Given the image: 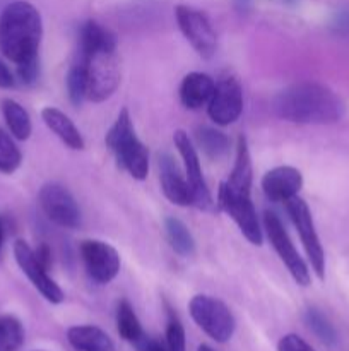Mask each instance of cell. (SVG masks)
Segmentation results:
<instances>
[{
  "mask_svg": "<svg viewBox=\"0 0 349 351\" xmlns=\"http://www.w3.org/2000/svg\"><path fill=\"white\" fill-rule=\"evenodd\" d=\"M2 113L10 134H12L17 141L29 139L33 125H31L29 113L24 110L23 105H19V103L14 101V99H3Z\"/></svg>",
  "mask_w": 349,
  "mask_h": 351,
  "instance_id": "obj_23",
  "label": "cell"
},
{
  "mask_svg": "<svg viewBox=\"0 0 349 351\" xmlns=\"http://www.w3.org/2000/svg\"><path fill=\"white\" fill-rule=\"evenodd\" d=\"M164 235L171 249L181 257H190L195 252V240L188 226L174 216L164 219Z\"/></svg>",
  "mask_w": 349,
  "mask_h": 351,
  "instance_id": "obj_22",
  "label": "cell"
},
{
  "mask_svg": "<svg viewBox=\"0 0 349 351\" xmlns=\"http://www.w3.org/2000/svg\"><path fill=\"white\" fill-rule=\"evenodd\" d=\"M173 141L181 160H183V173L185 178H187L188 189H190L192 206H195L197 209H202V211H212L216 202L212 199L211 191H209L204 173H202L201 160H198V153L195 149L194 143H192L190 137H188V134L185 130H177L173 136Z\"/></svg>",
  "mask_w": 349,
  "mask_h": 351,
  "instance_id": "obj_8",
  "label": "cell"
},
{
  "mask_svg": "<svg viewBox=\"0 0 349 351\" xmlns=\"http://www.w3.org/2000/svg\"><path fill=\"white\" fill-rule=\"evenodd\" d=\"M34 254H36L38 261H40V263L43 264V266L47 267L48 271H50V267H51V252H50V249H48L47 245H40L36 250H34Z\"/></svg>",
  "mask_w": 349,
  "mask_h": 351,
  "instance_id": "obj_35",
  "label": "cell"
},
{
  "mask_svg": "<svg viewBox=\"0 0 349 351\" xmlns=\"http://www.w3.org/2000/svg\"><path fill=\"white\" fill-rule=\"evenodd\" d=\"M303 187V175L294 167H276L262 178V191L272 202H287L300 194Z\"/></svg>",
  "mask_w": 349,
  "mask_h": 351,
  "instance_id": "obj_15",
  "label": "cell"
},
{
  "mask_svg": "<svg viewBox=\"0 0 349 351\" xmlns=\"http://www.w3.org/2000/svg\"><path fill=\"white\" fill-rule=\"evenodd\" d=\"M252 180H253V168H252V156H250L248 141L245 136L238 137L236 143V156L235 165H233L231 175L228 180L224 182L226 187L229 191L236 192V194L250 195L252 191Z\"/></svg>",
  "mask_w": 349,
  "mask_h": 351,
  "instance_id": "obj_18",
  "label": "cell"
},
{
  "mask_svg": "<svg viewBox=\"0 0 349 351\" xmlns=\"http://www.w3.org/2000/svg\"><path fill=\"white\" fill-rule=\"evenodd\" d=\"M197 351H214V350H212L211 346H207V345H201V346H198Z\"/></svg>",
  "mask_w": 349,
  "mask_h": 351,
  "instance_id": "obj_38",
  "label": "cell"
},
{
  "mask_svg": "<svg viewBox=\"0 0 349 351\" xmlns=\"http://www.w3.org/2000/svg\"><path fill=\"white\" fill-rule=\"evenodd\" d=\"M195 143L211 160H221L229 153V137L212 127H201L195 132Z\"/></svg>",
  "mask_w": 349,
  "mask_h": 351,
  "instance_id": "obj_24",
  "label": "cell"
},
{
  "mask_svg": "<svg viewBox=\"0 0 349 351\" xmlns=\"http://www.w3.org/2000/svg\"><path fill=\"white\" fill-rule=\"evenodd\" d=\"M105 143L115 154V160L133 180H146L149 173V151L137 137L127 108L120 110L115 123L106 132Z\"/></svg>",
  "mask_w": 349,
  "mask_h": 351,
  "instance_id": "obj_3",
  "label": "cell"
},
{
  "mask_svg": "<svg viewBox=\"0 0 349 351\" xmlns=\"http://www.w3.org/2000/svg\"><path fill=\"white\" fill-rule=\"evenodd\" d=\"M41 119L47 123L48 129H50L65 146L70 147V149L74 151L84 149L86 143L81 130L75 127V123L72 122L62 110L53 108V106H47V108L41 110Z\"/></svg>",
  "mask_w": 349,
  "mask_h": 351,
  "instance_id": "obj_19",
  "label": "cell"
},
{
  "mask_svg": "<svg viewBox=\"0 0 349 351\" xmlns=\"http://www.w3.org/2000/svg\"><path fill=\"white\" fill-rule=\"evenodd\" d=\"M16 65L17 79H19L23 84L31 86L38 81V77H40V57H33L29 58V60H24Z\"/></svg>",
  "mask_w": 349,
  "mask_h": 351,
  "instance_id": "obj_31",
  "label": "cell"
},
{
  "mask_svg": "<svg viewBox=\"0 0 349 351\" xmlns=\"http://www.w3.org/2000/svg\"><path fill=\"white\" fill-rule=\"evenodd\" d=\"M116 328H118L120 336L125 341L139 343L144 336L142 326H140L132 305L127 300L118 302V307H116Z\"/></svg>",
  "mask_w": 349,
  "mask_h": 351,
  "instance_id": "obj_25",
  "label": "cell"
},
{
  "mask_svg": "<svg viewBox=\"0 0 349 351\" xmlns=\"http://www.w3.org/2000/svg\"><path fill=\"white\" fill-rule=\"evenodd\" d=\"M157 167H159V182L164 197L170 202H173V204L181 206V208L192 206L190 189H188L187 178H185V173L180 170L174 158L168 153L159 154Z\"/></svg>",
  "mask_w": 349,
  "mask_h": 351,
  "instance_id": "obj_16",
  "label": "cell"
},
{
  "mask_svg": "<svg viewBox=\"0 0 349 351\" xmlns=\"http://www.w3.org/2000/svg\"><path fill=\"white\" fill-rule=\"evenodd\" d=\"M216 89L214 79L204 72H190L180 84V101L188 110H201L207 106Z\"/></svg>",
  "mask_w": 349,
  "mask_h": 351,
  "instance_id": "obj_17",
  "label": "cell"
},
{
  "mask_svg": "<svg viewBox=\"0 0 349 351\" xmlns=\"http://www.w3.org/2000/svg\"><path fill=\"white\" fill-rule=\"evenodd\" d=\"M24 343V328L12 315L0 317V351H17Z\"/></svg>",
  "mask_w": 349,
  "mask_h": 351,
  "instance_id": "obj_27",
  "label": "cell"
},
{
  "mask_svg": "<svg viewBox=\"0 0 349 351\" xmlns=\"http://www.w3.org/2000/svg\"><path fill=\"white\" fill-rule=\"evenodd\" d=\"M174 16L181 34L192 48L202 58H212L218 48V36L209 17L202 10L188 5H178L174 9Z\"/></svg>",
  "mask_w": 349,
  "mask_h": 351,
  "instance_id": "obj_11",
  "label": "cell"
},
{
  "mask_svg": "<svg viewBox=\"0 0 349 351\" xmlns=\"http://www.w3.org/2000/svg\"><path fill=\"white\" fill-rule=\"evenodd\" d=\"M277 351H315L305 339L296 335H287L277 345Z\"/></svg>",
  "mask_w": 349,
  "mask_h": 351,
  "instance_id": "obj_32",
  "label": "cell"
},
{
  "mask_svg": "<svg viewBox=\"0 0 349 351\" xmlns=\"http://www.w3.org/2000/svg\"><path fill=\"white\" fill-rule=\"evenodd\" d=\"M263 232H266L272 249L276 250L279 259L283 261L286 269L289 271L293 280L296 281V285H300V287H308L311 278L307 263H305L303 257L298 254L296 247L291 242L283 221H281L274 213L267 211L266 215H263Z\"/></svg>",
  "mask_w": 349,
  "mask_h": 351,
  "instance_id": "obj_9",
  "label": "cell"
},
{
  "mask_svg": "<svg viewBox=\"0 0 349 351\" xmlns=\"http://www.w3.org/2000/svg\"><path fill=\"white\" fill-rule=\"evenodd\" d=\"M79 45H81V55L116 50V36L98 21L89 19L82 24L79 31Z\"/></svg>",
  "mask_w": 349,
  "mask_h": 351,
  "instance_id": "obj_20",
  "label": "cell"
},
{
  "mask_svg": "<svg viewBox=\"0 0 349 351\" xmlns=\"http://www.w3.org/2000/svg\"><path fill=\"white\" fill-rule=\"evenodd\" d=\"M286 204V211L289 215V219L293 221L294 228H296L298 235H300L301 243L305 247V252H307L308 261H310L311 267H313L315 274H317L318 280H325V252L324 247H322L320 239H318V233L315 230L313 216H311L310 208H308L307 202L300 197V195H294L293 199H289Z\"/></svg>",
  "mask_w": 349,
  "mask_h": 351,
  "instance_id": "obj_7",
  "label": "cell"
},
{
  "mask_svg": "<svg viewBox=\"0 0 349 351\" xmlns=\"http://www.w3.org/2000/svg\"><path fill=\"white\" fill-rule=\"evenodd\" d=\"M14 257H16V263L19 264L23 273L27 276V280L43 295L44 300H48L50 304H62L64 302L65 295L62 288L51 280L47 267L38 261L34 250L24 240H17L14 243Z\"/></svg>",
  "mask_w": 349,
  "mask_h": 351,
  "instance_id": "obj_14",
  "label": "cell"
},
{
  "mask_svg": "<svg viewBox=\"0 0 349 351\" xmlns=\"http://www.w3.org/2000/svg\"><path fill=\"white\" fill-rule=\"evenodd\" d=\"M166 345L170 351H185V329L173 312H170V317H168Z\"/></svg>",
  "mask_w": 349,
  "mask_h": 351,
  "instance_id": "obj_30",
  "label": "cell"
},
{
  "mask_svg": "<svg viewBox=\"0 0 349 351\" xmlns=\"http://www.w3.org/2000/svg\"><path fill=\"white\" fill-rule=\"evenodd\" d=\"M236 3H238L240 9H246V7H248V3H250V0H236Z\"/></svg>",
  "mask_w": 349,
  "mask_h": 351,
  "instance_id": "obj_36",
  "label": "cell"
},
{
  "mask_svg": "<svg viewBox=\"0 0 349 351\" xmlns=\"http://www.w3.org/2000/svg\"><path fill=\"white\" fill-rule=\"evenodd\" d=\"M43 23L29 2H12L0 16V50L14 64L38 57Z\"/></svg>",
  "mask_w": 349,
  "mask_h": 351,
  "instance_id": "obj_2",
  "label": "cell"
},
{
  "mask_svg": "<svg viewBox=\"0 0 349 351\" xmlns=\"http://www.w3.org/2000/svg\"><path fill=\"white\" fill-rule=\"evenodd\" d=\"M38 202H40V208L44 216L55 225L67 230L81 226V208L74 195L64 185L57 184V182L44 184L38 194Z\"/></svg>",
  "mask_w": 349,
  "mask_h": 351,
  "instance_id": "obj_10",
  "label": "cell"
},
{
  "mask_svg": "<svg viewBox=\"0 0 349 351\" xmlns=\"http://www.w3.org/2000/svg\"><path fill=\"white\" fill-rule=\"evenodd\" d=\"M81 257L86 273L94 283L108 285L118 276L120 256L109 243L101 240H84L81 243Z\"/></svg>",
  "mask_w": 349,
  "mask_h": 351,
  "instance_id": "obj_12",
  "label": "cell"
},
{
  "mask_svg": "<svg viewBox=\"0 0 349 351\" xmlns=\"http://www.w3.org/2000/svg\"><path fill=\"white\" fill-rule=\"evenodd\" d=\"M14 84H16V79H14L12 72H10L9 67L0 60V88L9 89L12 88Z\"/></svg>",
  "mask_w": 349,
  "mask_h": 351,
  "instance_id": "obj_34",
  "label": "cell"
},
{
  "mask_svg": "<svg viewBox=\"0 0 349 351\" xmlns=\"http://www.w3.org/2000/svg\"><path fill=\"white\" fill-rule=\"evenodd\" d=\"M2 245H3V230H2V223H0V254H2Z\"/></svg>",
  "mask_w": 349,
  "mask_h": 351,
  "instance_id": "obj_37",
  "label": "cell"
},
{
  "mask_svg": "<svg viewBox=\"0 0 349 351\" xmlns=\"http://www.w3.org/2000/svg\"><path fill=\"white\" fill-rule=\"evenodd\" d=\"M216 204H218V208L221 209L222 213H226V215L236 223L240 232L243 233V237H245L252 245H262V226H260L257 209L255 206H253L250 195L236 194V192L229 191L224 185V182H222V184L219 185L218 202H216Z\"/></svg>",
  "mask_w": 349,
  "mask_h": 351,
  "instance_id": "obj_6",
  "label": "cell"
},
{
  "mask_svg": "<svg viewBox=\"0 0 349 351\" xmlns=\"http://www.w3.org/2000/svg\"><path fill=\"white\" fill-rule=\"evenodd\" d=\"M86 64L88 75V95L86 99L92 103H103L116 91L120 84V64L116 50L94 51L81 55Z\"/></svg>",
  "mask_w": 349,
  "mask_h": 351,
  "instance_id": "obj_4",
  "label": "cell"
},
{
  "mask_svg": "<svg viewBox=\"0 0 349 351\" xmlns=\"http://www.w3.org/2000/svg\"><path fill=\"white\" fill-rule=\"evenodd\" d=\"M272 108L279 119L293 123L339 122L344 115V101L327 86L320 82L303 81L291 84L277 93Z\"/></svg>",
  "mask_w": 349,
  "mask_h": 351,
  "instance_id": "obj_1",
  "label": "cell"
},
{
  "mask_svg": "<svg viewBox=\"0 0 349 351\" xmlns=\"http://www.w3.org/2000/svg\"><path fill=\"white\" fill-rule=\"evenodd\" d=\"M21 161H23V154L19 147L5 130L0 129V173H14L21 167Z\"/></svg>",
  "mask_w": 349,
  "mask_h": 351,
  "instance_id": "obj_29",
  "label": "cell"
},
{
  "mask_svg": "<svg viewBox=\"0 0 349 351\" xmlns=\"http://www.w3.org/2000/svg\"><path fill=\"white\" fill-rule=\"evenodd\" d=\"M135 345L139 346V351H170L166 343L154 338H146V336H142V339L135 343Z\"/></svg>",
  "mask_w": 349,
  "mask_h": 351,
  "instance_id": "obj_33",
  "label": "cell"
},
{
  "mask_svg": "<svg viewBox=\"0 0 349 351\" xmlns=\"http://www.w3.org/2000/svg\"><path fill=\"white\" fill-rule=\"evenodd\" d=\"M243 112V89L238 79L224 77L216 84L207 103L209 119L219 127H228L240 119Z\"/></svg>",
  "mask_w": 349,
  "mask_h": 351,
  "instance_id": "obj_13",
  "label": "cell"
},
{
  "mask_svg": "<svg viewBox=\"0 0 349 351\" xmlns=\"http://www.w3.org/2000/svg\"><path fill=\"white\" fill-rule=\"evenodd\" d=\"M195 324L214 341L226 343L235 332V317L221 300L207 295H197L188 304Z\"/></svg>",
  "mask_w": 349,
  "mask_h": 351,
  "instance_id": "obj_5",
  "label": "cell"
},
{
  "mask_svg": "<svg viewBox=\"0 0 349 351\" xmlns=\"http://www.w3.org/2000/svg\"><path fill=\"white\" fill-rule=\"evenodd\" d=\"M67 95L72 105L79 106L88 95V75H86V64L82 58L75 62L67 74Z\"/></svg>",
  "mask_w": 349,
  "mask_h": 351,
  "instance_id": "obj_26",
  "label": "cell"
},
{
  "mask_svg": "<svg viewBox=\"0 0 349 351\" xmlns=\"http://www.w3.org/2000/svg\"><path fill=\"white\" fill-rule=\"evenodd\" d=\"M305 322H307L308 328L315 332V336H317L322 343H325V345L328 346H334L335 343H337V332H335L331 321L322 314V311H318V308L315 307L308 308V311L305 312Z\"/></svg>",
  "mask_w": 349,
  "mask_h": 351,
  "instance_id": "obj_28",
  "label": "cell"
},
{
  "mask_svg": "<svg viewBox=\"0 0 349 351\" xmlns=\"http://www.w3.org/2000/svg\"><path fill=\"white\" fill-rule=\"evenodd\" d=\"M68 343L77 351H113V341L96 326H74L67 332Z\"/></svg>",
  "mask_w": 349,
  "mask_h": 351,
  "instance_id": "obj_21",
  "label": "cell"
}]
</instances>
